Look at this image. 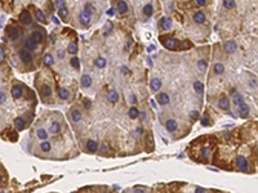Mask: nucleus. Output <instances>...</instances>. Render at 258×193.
<instances>
[{
  "label": "nucleus",
  "mask_w": 258,
  "mask_h": 193,
  "mask_svg": "<svg viewBox=\"0 0 258 193\" xmlns=\"http://www.w3.org/2000/svg\"><path fill=\"white\" fill-rule=\"evenodd\" d=\"M121 72H123L124 75H129V73H130V71H129L128 68L125 67V66H123V67H121Z\"/></svg>",
  "instance_id": "obj_49"
},
{
  "label": "nucleus",
  "mask_w": 258,
  "mask_h": 193,
  "mask_svg": "<svg viewBox=\"0 0 258 193\" xmlns=\"http://www.w3.org/2000/svg\"><path fill=\"white\" fill-rule=\"evenodd\" d=\"M19 58L22 59V62H23V63H27V65H29V63H31V60H32L31 53H30V52L27 50V49H25V48L19 50Z\"/></svg>",
  "instance_id": "obj_3"
},
{
  "label": "nucleus",
  "mask_w": 258,
  "mask_h": 193,
  "mask_svg": "<svg viewBox=\"0 0 258 193\" xmlns=\"http://www.w3.org/2000/svg\"><path fill=\"white\" fill-rule=\"evenodd\" d=\"M160 41L164 44L166 49H170V50H176L179 45V41L176 39H160Z\"/></svg>",
  "instance_id": "obj_2"
},
{
  "label": "nucleus",
  "mask_w": 258,
  "mask_h": 193,
  "mask_svg": "<svg viewBox=\"0 0 258 193\" xmlns=\"http://www.w3.org/2000/svg\"><path fill=\"white\" fill-rule=\"evenodd\" d=\"M194 21H195L196 23H199V24L204 23V22H205V14L203 12H196L195 14H194Z\"/></svg>",
  "instance_id": "obj_21"
},
{
  "label": "nucleus",
  "mask_w": 258,
  "mask_h": 193,
  "mask_svg": "<svg viewBox=\"0 0 258 193\" xmlns=\"http://www.w3.org/2000/svg\"><path fill=\"white\" fill-rule=\"evenodd\" d=\"M58 95H60L61 99H68L70 93H68V90L66 89V88H60V89H58Z\"/></svg>",
  "instance_id": "obj_28"
},
{
  "label": "nucleus",
  "mask_w": 258,
  "mask_h": 193,
  "mask_svg": "<svg viewBox=\"0 0 258 193\" xmlns=\"http://www.w3.org/2000/svg\"><path fill=\"white\" fill-rule=\"evenodd\" d=\"M134 193H145V191H143V189H136Z\"/></svg>",
  "instance_id": "obj_58"
},
{
  "label": "nucleus",
  "mask_w": 258,
  "mask_h": 193,
  "mask_svg": "<svg viewBox=\"0 0 258 193\" xmlns=\"http://www.w3.org/2000/svg\"><path fill=\"white\" fill-rule=\"evenodd\" d=\"M63 54H65V52L63 50H58V58H60V59H63Z\"/></svg>",
  "instance_id": "obj_54"
},
{
  "label": "nucleus",
  "mask_w": 258,
  "mask_h": 193,
  "mask_svg": "<svg viewBox=\"0 0 258 193\" xmlns=\"http://www.w3.org/2000/svg\"><path fill=\"white\" fill-rule=\"evenodd\" d=\"M3 1H4V4H7V3H8V0H3Z\"/></svg>",
  "instance_id": "obj_62"
},
{
  "label": "nucleus",
  "mask_w": 258,
  "mask_h": 193,
  "mask_svg": "<svg viewBox=\"0 0 258 193\" xmlns=\"http://www.w3.org/2000/svg\"><path fill=\"white\" fill-rule=\"evenodd\" d=\"M41 94L44 96H51L52 95V88L49 85H43L41 86Z\"/></svg>",
  "instance_id": "obj_34"
},
{
  "label": "nucleus",
  "mask_w": 258,
  "mask_h": 193,
  "mask_svg": "<svg viewBox=\"0 0 258 193\" xmlns=\"http://www.w3.org/2000/svg\"><path fill=\"white\" fill-rule=\"evenodd\" d=\"M236 48H237L236 43H235V41H232V40L227 41V43L224 44V50H226L229 54H232V53H234V52L236 50Z\"/></svg>",
  "instance_id": "obj_10"
},
{
  "label": "nucleus",
  "mask_w": 258,
  "mask_h": 193,
  "mask_svg": "<svg viewBox=\"0 0 258 193\" xmlns=\"http://www.w3.org/2000/svg\"><path fill=\"white\" fill-rule=\"evenodd\" d=\"M118 10L120 14H124V13L128 12V4H127L125 1H123V0H120V1L118 3Z\"/></svg>",
  "instance_id": "obj_24"
},
{
  "label": "nucleus",
  "mask_w": 258,
  "mask_h": 193,
  "mask_svg": "<svg viewBox=\"0 0 258 193\" xmlns=\"http://www.w3.org/2000/svg\"><path fill=\"white\" fill-rule=\"evenodd\" d=\"M249 84H250V86H252V88H257V80H256V79L250 80V82H249Z\"/></svg>",
  "instance_id": "obj_52"
},
{
  "label": "nucleus",
  "mask_w": 258,
  "mask_h": 193,
  "mask_svg": "<svg viewBox=\"0 0 258 193\" xmlns=\"http://www.w3.org/2000/svg\"><path fill=\"white\" fill-rule=\"evenodd\" d=\"M107 99H109V102H111V103H118L119 102V94L118 92H115V90H110L109 94H107Z\"/></svg>",
  "instance_id": "obj_17"
},
{
  "label": "nucleus",
  "mask_w": 258,
  "mask_h": 193,
  "mask_svg": "<svg viewBox=\"0 0 258 193\" xmlns=\"http://www.w3.org/2000/svg\"><path fill=\"white\" fill-rule=\"evenodd\" d=\"M114 13H115V10H114L112 8H110V9L106 12V14H107V16H110V17H111V16H114Z\"/></svg>",
  "instance_id": "obj_53"
},
{
  "label": "nucleus",
  "mask_w": 258,
  "mask_h": 193,
  "mask_svg": "<svg viewBox=\"0 0 258 193\" xmlns=\"http://www.w3.org/2000/svg\"><path fill=\"white\" fill-rule=\"evenodd\" d=\"M85 147H87V150L89 151V152H96L97 150H98V143L96 142V140L93 139H89L87 143H85Z\"/></svg>",
  "instance_id": "obj_11"
},
{
  "label": "nucleus",
  "mask_w": 258,
  "mask_h": 193,
  "mask_svg": "<svg viewBox=\"0 0 258 193\" xmlns=\"http://www.w3.org/2000/svg\"><path fill=\"white\" fill-rule=\"evenodd\" d=\"M14 126H16V129H17V130H23L25 129V126H26V122H25V120L22 117H17L14 120Z\"/></svg>",
  "instance_id": "obj_20"
},
{
  "label": "nucleus",
  "mask_w": 258,
  "mask_h": 193,
  "mask_svg": "<svg viewBox=\"0 0 258 193\" xmlns=\"http://www.w3.org/2000/svg\"><path fill=\"white\" fill-rule=\"evenodd\" d=\"M7 34H8V37L10 39V40H17V39H19V36H21L22 31L19 27H16V26H10L7 29Z\"/></svg>",
  "instance_id": "obj_1"
},
{
  "label": "nucleus",
  "mask_w": 258,
  "mask_h": 193,
  "mask_svg": "<svg viewBox=\"0 0 258 193\" xmlns=\"http://www.w3.org/2000/svg\"><path fill=\"white\" fill-rule=\"evenodd\" d=\"M190 116H191V117H192V118H198V117H199V112L192 111V112H191V113H190Z\"/></svg>",
  "instance_id": "obj_51"
},
{
  "label": "nucleus",
  "mask_w": 258,
  "mask_h": 193,
  "mask_svg": "<svg viewBox=\"0 0 258 193\" xmlns=\"http://www.w3.org/2000/svg\"><path fill=\"white\" fill-rule=\"evenodd\" d=\"M207 66H208V65H207V62H205L204 59H200V60L198 62V68H199L200 71H205V70H207Z\"/></svg>",
  "instance_id": "obj_41"
},
{
  "label": "nucleus",
  "mask_w": 258,
  "mask_h": 193,
  "mask_svg": "<svg viewBox=\"0 0 258 193\" xmlns=\"http://www.w3.org/2000/svg\"><path fill=\"white\" fill-rule=\"evenodd\" d=\"M165 128H166V130H168L169 133H174V131L178 129V124H177L176 120H173V118H169V120L165 122Z\"/></svg>",
  "instance_id": "obj_5"
},
{
  "label": "nucleus",
  "mask_w": 258,
  "mask_h": 193,
  "mask_svg": "<svg viewBox=\"0 0 258 193\" xmlns=\"http://www.w3.org/2000/svg\"><path fill=\"white\" fill-rule=\"evenodd\" d=\"M80 84H81L83 88H89L92 85V77L89 75H83L81 80H80Z\"/></svg>",
  "instance_id": "obj_16"
},
{
  "label": "nucleus",
  "mask_w": 258,
  "mask_h": 193,
  "mask_svg": "<svg viewBox=\"0 0 258 193\" xmlns=\"http://www.w3.org/2000/svg\"><path fill=\"white\" fill-rule=\"evenodd\" d=\"M138 117H141V120H142V121H145V120H146V112L141 111L140 113H138Z\"/></svg>",
  "instance_id": "obj_48"
},
{
  "label": "nucleus",
  "mask_w": 258,
  "mask_h": 193,
  "mask_svg": "<svg viewBox=\"0 0 258 193\" xmlns=\"http://www.w3.org/2000/svg\"><path fill=\"white\" fill-rule=\"evenodd\" d=\"M36 19H38L39 22H41V23H44V22H45V16H44L43 10L36 9Z\"/></svg>",
  "instance_id": "obj_39"
},
{
  "label": "nucleus",
  "mask_w": 258,
  "mask_h": 193,
  "mask_svg": "<svg viewBox=\"0 0 258 193\" xmlns=\"http://www.w3.org/2000/svg\"><path fill=\"white\" fill-rule=\"evenodd\" d=\"M152 12H154V8H152L151 3H149V4H146L145 7H143V14L145 16L150 17V16H152Z\"/></svg>",
  "instance_id": "obj_32"
},
{
  "label": "nucleus",
  "mask_w": 258,
  "mask_h": 193,
  "mask_svg": "<svg viewBox=\"0 0 258 193\" xmlns=\"http://www.w3.org/2000/svg\"><path fill=\"white\" fill-rule=\"evenodd\" d=\"M239 115L240 117H246L249 115V106L245 103H241L239 106Z\"/></svg>",
  "instance_id": "obj_18"
},
{
  "label": "nucleus",
  "mask_w": 258,
  "mask_h": 193,
  "mask_svg": "<svg viewBox=\"0 0 258 193\" xmlns=\"http://www.w3.org/2000/svg\"><path fill=\"white\" fill-rule=\"evenodd\" d=\"M223 5L226 9H232L235 8V0H223Z\"/></svg>",
  "instance_id": "obj_40"
},
{
  "label": "nucleus",
  "mask_w": 258,
  "mask_h": 193,
  "mask_svg": "<svg viewBox=\"0 0 258 193\" xmlns=\"http://www.w3.org/2000/svg\"><path fill=\"white\" fill-rule=\"evenodd\" d=\"M154 49H155L154 46H149V49H147V50H149V52H151V50H154Z\"/></svg>",
  "instance_id": "obj_60"
},
{
  "label": "nucleus",
  "mask_w": 258,
  "mask_h": 193,
  "mask_svg": "<svg viewBox=\"0 0 258 193\" xmlns=\"http://www.w3.org/2000/svg\"><path fill=\"white\" fill-rule=\"evenodd\" d=\"M40 148H41V151H43V152H51L52 144L48 142V140H43V142H41V144H40Z\"/></svg>",
  "instance_id": "obj_31"
},
{
  "label": "nucleus",
  "mask_w": 258,
  "mask_h": 193,
  "mask_svg": "<svg viewBox=\"0 0 258 193\" xmlns=\"http://www.w3.org/2000/svg\"><path fill=\"white\" fill-rule=\"evenodd\" d=\"M49 131H51L52 134H57L61 131V124L57 122V121H54V122L51 124V126H49Z\"/></svg>",
  "instance_id": "obj_25"
},
{
  "label": "nucleus",
  "mask_w": 258,
  "mask_h": 193,
  "mask_svg": "<svg viewBox=\"0 0 258 193\" xmlns=\"http://www.w3.org/2000/svg\"><path fill=\"white\" fill-rule=\"evenodd\" d=\"M195 193H205V189L200 188V187H198V188L195 189Z\"/></svg>",
  "instance_id": "obj_55"
},
{
  "label": "nucleus",
  "mask_w": 258,
  "mask_h": 193,
  "mask_svg": "<svg viewBox=\"0 0 258 193\" xmlns=\"http://www.w3.org/2000/svg\"><path fill=\"white\" fill-rule=\"evenodd\" d=\"M196 4L199 7H204V5H207V0H196Z\"/></svg>",
  "instance_id": "obj_47"
},
{
  "label": "nucleus",
  "mask_w": 258,
  "mask_h": 193,
  "mask_svg": "<svg viewBox=\"0 0 258 193\" xmlns=\"http://www.w3.org/2000/svg\"><path fill=\"white\" fill-rule=\"evenodd\" d=\"M3 59H4V50H3V46L0 45V63L3 62Z\"/></svg>",
  "instance_id": "obj_50"
},
{
  "label": "nucleus",
  "mask_w": 258,
  "mask_h": 193,
  "mask_svg": "<svg viewBox=\"0 0 258 193\" xmlns=\"http://www.w3.org/2000/svg\"><path fill=\"white\" fill-rule=\"evenodd\" d=\"M160 26H162V29H163V30H165V31L170 30V27H172V21H170V18H168V17H163L162 19H160Z\"/></svg>",
  "instance_id": "obj_14"
},
{
  "label": "nucleus",
  "mask_w": 258,
  "mask_h": 193,
  "mask_svg": "<svg viewBox=\"0 0 258 193\" xmlns=\"http://www.w3.org/2000/svg\"><path fill=\"white\" fill-rule=\"evenodd\" d=\"M70 65L73 66L74 68L79 70V68H80V60H79V58H77V57H73V58H71V60H70Z\"/></svg>",
  "instance_id": "obj_37"
},
{
  "label": "nucleus",
  "mask_w": 258,
  "mask_h": 193,
  "mask_svg": "<svg viewBox=\"0 0 258 193\" xmlns=\"http://www.w3.org/2000/svg\"><path fill=\"white\" fill-rule=\"evenodd\" d=\"M94 63H96V66L98 68H105V67H106L107 62H106V59H105L103 57H98L96 60H94Z\"/></svg>",
  "instance_id": "obj_33"
},
{
  "label": "nucleus",
  "mask_w": 258,
  "mask_h": 193,
  "mask_svg": "<svg viewBox=\"0 0 258 193\" xmlns=\"http://www.w3.org/2000/svg\"><path fill=\"white\" fill-rule=\"evenodd\" d=\"M208 154H209V148L204 147L203 150H201V156H203V158H208Z\"/></svg>",
  "instance_id": "obj_45"
},
{
  "label": "nucleus",
  "mask_w": 258,
  "mask_h": 193,
  "mask_svg": "<svg viewBox=\"0 0 258 193\" xmlns=\"http://www.w3.org/2000/svg\"><path fill=\"white\" fill-rule=\"evenodd\" d=\"M66 1L65 0H55V7L58 8V9H62V8H66Z\"/></svg>",
  "instance_id": "obj_43"
},
{
  "label": "nucleus",
  "mask_w": 258,
  "mask_h": 193,
  "mask_svg": "<svg viewBox=\"0 0 258 193\" xmlns=\"http://www.w3.org/2000/svg\"><path fill=\"white\" fill-rule=\"evenodd\" d=\"M36 137H38V139H40V140H47L48 139V133H47L45 129L39 128L36 130Z\"/></svg>",
  "instance_id": "obj_22"
},
{
  "label": "nucleus",
  "mask_w": 258,
  "mask_h": 193,
  "mask_svg": "<svg viewBox=\"0 0 258 193\" xmlns=\"http://www.w3.org/2000/svg\"><path fill=\"white\" fill-rule=\"evenodd\" d=\"M220 108L221 109H229L230 108V101H229V98H226V96H222V98L220 99Z\"/></svg>",
  "instance_id": "obj_23"
},
{
  "label": "nucleus",
  "mask_w": 258,
  "mask_h": 193,
  "mask_svg": "<svg viewBox=\"0 0 258 193\" xmlns=\"http://www.w3.org/2000/svg\"><path fill=\"white\" fill-rule=\"evenodd\" d=\"M84 12H85V13H88L89 16H92L93 13H94V8H93V5H92V4H87V5H85Z\"/></svg>",
  "instance_id": "obj_42"
},
{
  "label": "nucleus",
  "mask_w": 258,
  "mask_h": 193,
  "mask_svg": "<svg viewBox=\"0 0 258 193\" xmlns=\"http://www.w3.org/2000/svg\"><path fill=\"white\" fill-rule=\"evenodd\" d=\"M67 14H68V10L67 8H62V9H58V16L62 21H67Z\"/></svg>",
  "instance_id": "obj_35"
},
{
  "label": "nucleus",
  "mask_w": 258,
  "mask_h": 193,
  "mask_svg": "<svg viewBox=\"0 0 258 193\" xmlns=\"http://www.w3.org/2000/svg\"><path fill=\"white\" fill-rule=\"evenodd\" d=\"M236 165H237V167H239L240 170H246V169H248V161H246V158H245V157H243V156H239L236 158Z\"/></svg>",
  "instance_id": "obj_9"
},
{
  "label": "nucleus",
  "mask_w": 258,
  "mask_h": 193,
  "mask_svg": "<svg viewBox=\"0 0 258 193\" xmlns=\"http://www.w3.org/2000/svg\"><path fill=\"white\" fill-rule=\"evenodd\" d=\"M79 21H80V23H81L83 26H89V23H90V16L83 10V12L79 14Z\"/></svg>",
  "instance_id": "obj_7"
},
{
  "label": "nucleus",
  "mask_w": 258,
  "mask_h": 193,
  "mask_svg": "<svg viewBox=\"0 0 258 193\" xmlns=\"http://www.w3.org/2000/svg\"><path fill=\"white\" fill-rule=\"evenodd\" d=\"M200 122H201V125H203V126H208V125H209V120H208L207 117H203V118H201Z\"/></svg>",
  "instance_id": "obj_46"
},
{
  "label": "nucleus",
  "mask_w": 258,
  "mask_h": 193,
  "mask_svg": "<svg viewBox=\"0 0 258 193\" xmlns=\"http://www.w3.org/2000/svg\"><path fill=\"white\" fill-rule=\"evenodd\" d=\"M136 131H137V134H141V133H142V129H141V128H138Z\"/></svg>",
  "instance_id": "obj_59"
},
{
  "label": "nucleus",
  "mask_w": 258,
  "mask_h": 193,
  "mask_svg": "<svg viewBox=\"0 0 258 193\" xmlns=\"http://www.w3.org/2000/svg\"><path fill=\"white\" fill-rule=\"evenodd\" d=\"M43 63H44V65H45V66H52V65H53V63H54L53 57H52L49 53H47L45 56L43 57Z\"/></svg>",
  "instance_id": "obj_30"
},
{
  "label": "nucleus",
  "mask_w": 258,
  "mask_h": 193,
  "mask_svg": "<svg viewBox=\"0 0 258 193\" xmlns=\"http://www.w3.org/2000/svg\"><path fill=\"white\" fill-rule=\"evenodd\" d=\"M84 103H85V106H87V108L90 106V102H89V101H87V99H85V101H84Z\"/></svg>",
  "instance_id": "obj_57"
},
{
  "label": "nucleus",
  "mask_w": 258,
  "mask_h": 193,
  "mask_svg": "<svg viewBox=\"0 0 258 193\" xmlns=\"http://www.w3.org/2000/svg\"><path fill=\"white\" fill-rule=\"evenodd\" d=\"M19 22L21 23H23V24H31V22H32V17H31V14H30L29 12H26V10H23V12L19 14Z\"/></svg>",
  "instance_id": "obj_4"
},
{
  "label": "nucleus",
  "mask_w": 258,
  "mask_h": 193,
  "mask_svg": "<svg viewBox=\"0 0 258 193\" xmlns=\"http://www.w3.org/2000/svg\"><path fill=\"white\" fill-rule=\"evenodd\" d=\"M194 90H195L198 94H201L204 90V84L201 81H195L194 82Z\"/></svg>",
  "instance_id": "obj_29"
},
{
  "label": "nucleus",
  "mask_w": 258,
  "mask_h": 193,
  "mask_svg": "<svg viewBox=\"0 0 258 193\" xmlns=\"http://www.w3.org/2000/svg\"><path fill=\"white\" fill-rule=\"evenodd\" d=\"M224 71V66L222 65V63H217V65L214 66V73H217V75H222Z\"/></svg>",
  "instance_id": "obj_38"
},
{
  "label": "nucleus",
  "mask_w": 258,
  "mask_h": 193,
  "mask_svg": "<svg viewBox=\"0 0 258 193\" xmlns=\"http://www.w3.org/2000/svg\"><path fill=\"white\" fill-rule=\"evenodd\" d=\"M7 102V94L4 92H0V104H4Z\"/></svg>",
  "instance_id": "obj_44"
},
{
  "label": "nucleus",
  "mask_w": 258,
  "mask_h": 193,
  "mask_svg": "<svg viewBox=\"0 0 258 193\" xmlns=\"http://www.w3.org/2000/svg\"><path fill=\"white\" fill-rule=\"evenodd\" d=\"M10 93H12V96L14 99H19L22 96V94H23V92H22V88L18 86V85H14V86L12 88V90H10Z\"/></svg>",
  "instance_id": "obj_12"
},
{
  "label": "nucleus",
  "mask_w": 258,
  "mask_h": 193,
  "mask_svg": "<svg viewBox=\"0 0 258 193\" xmlns=\"http://www.w3.org/2000/svg\"><path fill=\"white\" fill-rule=\"evenodd\" d=\"M138 113H140V109H138L137 107H130V108H129L128 115H129V117L132 118V120H136V118L138 117Z\"/></svg>",
  "instance_id": "obj_27"
},
{
  "label": "nucleus",
  "mask_w": 258,
  "mask_h": 193,
  "mask_svg": "<svg viewBox=\"0 0 258 193\" xmlns=\"http://www.w3.org/2000/svg\"><path fill=\"white\" fill-rule=\"evenodd\" d=\"M25 49H27L29 52L35 50V49H36V43H35L31 37H27L26 40H25Z\"/></svg>",
  "instance_id": "obj_13"
},
{
  "label": "nucleus",
  "mask_w": 258,
  "mask_h": 193,
  "mask_svg": "<svg viewBox=\"0 0 258 193\" xmlns=\"http://www.w3.org/2000/svg\"><path fill=\"white\" fill-rule=\"evenodd\" d=\"M1 183H3V176L0 175V186H1Z\"/></svg>",
  "instance_id": "obj_61"
},
{
  "label": "nucleus",
  "mask_w": 258,
  "mask_h": 193,
  "mask_svg": "<svg viewBox=\"0 0 258 193\" xmlns=\"http://www.w3.org/2000/svg\"><path fill=\"white\" fill-rule=\"evenodd\" d=\"M156 101H157V103H159L160 106H165V104L169 103L170 98H169V95L166 94V93H160V94L156 95Z\"/></svg>",
  "instance_id": "obj_6"
},
{
  "label": "nucleus",
  "mask_w": 258,
  "mask_h": 193,
  "mask_svg": "<svg viewBox=\"0 0 258 193\" xmlns=\"http://www.w3.org/2000/svg\"><path fill=\"white\" fill-rule=\"evenodd\" d=\"M70 116H71V120H73L74 122H80V121H81V117H83L81 111L77 109V108L71 109V115Z\"/></svg>",
  "instance_id": "obj_8"
},
{
  "label": "nucleus",
  "mask_w": 258,
  "mask_h": 193,
  "mask_svg": "<svg viewBox=\"0 0 258 193\" xmlns=\"http://www.w3.org/2000/svg\"><path fill=\"white\" fill-rule=\"evenodd\" d=\"M232 102H234V104H236V106H240L241 103H244V96L235 92L234 96H232Z\"/></svg>",
  "instance_id": "obj_26"
},
{
  "label": "nucleus",
  "mask_w": 258,
  "mask_h": 193,
  "mask_svg": "<svg viewBox=\"0 0 258 193\" xmlns=\"http://www.w3.org/2000/svg\"><path fill=\"white\" fill-rule=\"evenodd\" d=\"M1 193H4V192H1Z\"/></svg>",
  "instance_id": "obj_63"
},
{
  "label": "nucleus",
  "mask_w": 258,
  "mask_h": 193,
  "mask_svg": "<svg viewBox=\"0 0 258 193\" xmlns=\"http://www.w3.org/2000/svg\"><path fill=\"white\" fill-rule=\"evenodd\" d=\"M67 52L70 54H76L77 53V44L76 43H70L67 46Z\"/></svg>",
  "instance_id": "obj_36"
},
{
  "label": "nucleus",
  "mask_w": 258,
  "mask_h": 193,
  "mask_svg": "<svg viewBox=\"0 0 258 193\" xmlns=\"http://www.w3.org/2000/svg\"><path fill=\"white\" fill-rule=\"evenodd\" d=\"M150 86H151L152 92H157V90H160V88H162V81H160V79L154 77V79L151 80V82H150Z\"/></svg>",
  "instance_id": "obj_15"
},
{
  "label": "nucleus",
  "mask_w": 258,
  "mask_h": 193,
  "mask_svg": "<svg viewBox=\"0 0 258 193\" xmlns=\"http://www.w3.org/2000/svg\"><path fill=\"white\" fill-rule=\"evenodd\" d=\"M32 39V40L35 41V43L36 44H39V43H41V41L44 40V36H43V34H41L40 31H36V30H35V31H32V34H31V36H30Z\"/></svg>",
  "instance_id": "obj_19"
},
{
  "label": "nucleus",
  "mask_w": 258,
  "mask_h": 193,
  "mask_svg": "<svg viewBox=\"0 0 258 193\" xmlns=\"http://www.w3.org/2000/svg\"><path fill=\"white\" fill-rule=\"evenodd\" d=\"M52 21H53L55 24H60V21H58V18H57V17H53V18H52Z\"/></svg>",
  "instance_id": "obj_56"
}]
</instances>
